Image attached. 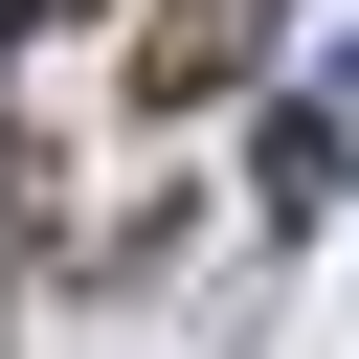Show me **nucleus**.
Masks as SVG:
<instances>
[{
    "label": "nucleus",
    "instance_id": "obj_1",
    "mask_svg": "<svg viewBox=\"0 0 359 359\" xmlns=\"http://www.w3.org/2000/svg\"><path fill=\"white\" fill-rule=\"evenodd\" d=\"M247 45H269V0H180V22L135 45V112H202V90H247Z\"/></svg>",
    "mask_w": 359,
    "mask_h": 359
},
{
    "label": "nucleus",
    "instance_id": "obj_2",
    "mask_svg": "<svg viewBox=\"0 0 359 359\" xmlns=\"http://www.w3.org/2000/svg\"><path fill=\"white\" fill-rule=\"evenodd\" d=\"M22 22H90V0H22Z\"/></svg>",
    "mask_w": 359,
    "mask_h": 359
}]
</instances>
